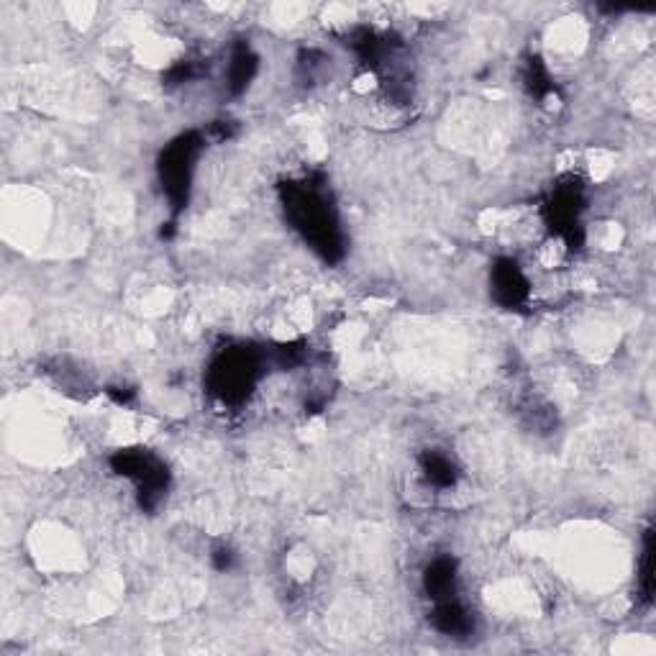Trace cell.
Here are the masks:
<instances>
[{
	"label": "cell",
	"mask_w": 656,
	"mask_h": 656,
	"mask_svg": "<svg viewBox=\"0 0 656 656\" xmlns=\"http://www.w3.org/2000/svg\"><path fill=\"white\" fill-rule=\"evenodd\" d=\"M280 193L287 218L303 234V239L326 262H339L344 257V234H341L334 203H331L321 182H285V185H280Z\"/></svg>",
	"instance_id": "obj_1"
},
{
	"label": "cell",
	"mask_w": 656,
	"mask_h": 656,
	"mask_svg": "<svg viewBox=\"0 0 656 656\" xmlns=\"http://www.w3.org/2000/svg\"><path fill=\"white\" fill-rule=\"evenodd\" d=\"M205 136L198 131H188V134L177 136L175 141L167 144L162 154H159V182L172 205V213H180L188 205L190 188H193L195 162H198L200 152H203Z\"/></svg>",
	"instance_id": "obj_2"
},
{
	"label": "cell",
	"mask_w": 656,
	"mask_h": 656,
	"mask_svg": "<svg viewBox=\"0 0 656 656\" xmlns=\"http://www.w3.org/2000/svg\"><path fill=\"white\" fill-rule=\"evenodd\" d=\"M259 359L249 349H226L208 369V390L223 405H239L249 398L257 382Z\"/></svg>",
	"instance_id": "obj_3"
},
{
	"label": "cell",
	"mask_w": 656,
	"mask_h": 656,
	"mask_svg": "<svg viewBox=\"0 0 656 656\" xmlns=\"http://www.w3.org/2000/svg\"><path fill=\"white\" fill-rule=\"evenodd\" d=\"M111 469L116 475L129 477L139 487V505L144 510H154L164 498V490L170 485V472L159 457L147 449H121L111 457Z\"/></svg>",
	"instance_id": "obj_4"
},
{
	"label": "cell",
	"mask_w": 656,
	"mask_h": 656,
	"mask_svg": "<svg viewBox=\"0 0 656 656\" xmlns=\"http://www.w3.org/2000/svg\"><path fill=\"white\" fill-rule=\"evenodd\" d=\"M582 211H585V198H582V188L572 177L559 182L544 205L546 226L569 249H577L582 241Z\"/></svg>",
	"instance_id": "obj_5"
},
{
	"label": "cell",
	"mask_w": 656,
	"mask_h": 656,
	"mask_svg": "<svg viewBox=\"0 0 656 656\" xmlns=\"http://www.w3.org/2000/svg\"><path fill=\"white\" fill-rule=\"evenodd\" d=\"M490 285H492V295L498 300L503 308H521L523 303L531 295V282L528 277L523 275V270L518 267V262L513 259H498L495 267L490 272Z\"/></svg>",
	"instance_id": "obj_6"
},
{
	"label": "cell",
	"mask_w": 656,
	"mask_h": 656,
	"mask_svg": "<svg viewBox=\"0 0 656 656\" xmlns=\"http://www.w3.org/2000/svg\"><path fill=\"white\" fill-rule=\"evenodd\" d=\"M423 590L434 603L454 598L457 590V562L451 557H436L423 572Z\"/></svg>",
	"instance_id": "obj_7"
},
{
	"label": "cell",
	"mask_w": 656,
	"mask_h": 656,
	"mask_svg": "<svg viewBox=\"0 0 656 656\" xmlns=\"http://www.w3.org/2000/svg\"><path fill=\"white\" fill-rule=\"evenodd\" d=\"M431 626L444 636H467L472 633V615L459 603L457 598H446L434 603V613H431Z\"/></svg>",
	"instance_id": "obj_8"
},
{
	"label": "cell",
	"mask_w": 656,
	"mask_h": 656,
	"mask_svg": "<svg viewBox=\"0 0 656 656\" xmlns=\"http://www.w3.org/2000/svg\"><path fill=\"white\" fill-rule=\"evenodd\" d=\"M259 67V57L254 54V49L246 44V41H239L231 52V62H229V90L231 95H241L249 85H252L254 75H257Z\"/></svg>",
	"instance_id": "obj_9"
},
{
	"label": "cell",
	"mask_w": 656,
	"mask_h": 656,
	"mask_svg": "<svg viewBox=\"0 0 656 656\" xmlns=\"http://www.w3.org/2000/svg\"><path fill=\"white\" fill-rule=\"evenodd\" d=\"M421 472H423V477H426L428 485L439 487V490H449V487L457 485V480H459L457 464L451 462L444 451H439V449L423 451Z\"/></svg>",
	"instance_id": "obj_10"
},
{
	"label": "cell",
	"mask_w": 656,
	"mask_h": 656,
	"mask_svg": "<svg viewBox=\"0 0 656 656\" xmlns=\"http://www.w3.org/2000/svg\"><path fill=\"white\" fill-rule=\"evenodd\" d=\"M523 85H526V90L533 98L539 100L549 98V95L554 93V82H551L549 70H546L544 62H541L539 57H533V54L523 62Z\"/></svg>",
	"instance_id": "obj_11"
},
{
	"label": "cell",
	"mask_w": 656,
	"mask_h": 656,
	"mask_svg": "<svg viewBox=\"0 0 656 656\" xmlns=\"http://www.w3.org/2000/svg\"><path fill=\"white\" fill-rule=\"evenodd\" d=\"M641 595L646 603H651V592H654V533L646 531L644 536V554H641Z\"/></svg>",
	"instance_id": "obj_12"
},
{
	"label": "cell",
	"mask_w": 656,
	"mask_h": 656,
	"mask_svg": "<svg viewBox=\"0 0 656 656\" xmlns=\"http://www.w3.org/2000/svg\"><path fill=\"white\" fill-rule=\"evenodd\" d=\"M213 567H216L218 572H226V569L234 567V551L226 549V546L213 551Z\"/></svg>",
	"instance_id": "obj_13"
},
{
	"label": "cell",
	"mask_w": 656,
	"mask_h": 656,
	"mask_svg": "<svg viewBox=\"0 0 656 656\" xmlns=\"http://www.w3.org/2000/svg\"><path fill=\"white\" fill-rule=\"evenodd\" d=\"M211 134H213V139H216V141L231 139V136H234V123H231V121H216L211 126Z\"/></svg>",
	"instance_id": "obj_14"
}]
</instances>
